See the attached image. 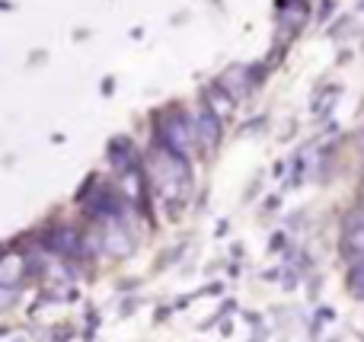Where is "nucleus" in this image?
Returning <instances> with one entry per match:
<instances>
[{
  "label": "nucleus",
  "mask_w": 364,
  "mask_h": 342,
  "mask_svg": "<svg viewBox=\"0 0 364 342\" xmlns=\"http://www.w3.org/2000/svg\"><path fill=\"white\" fill-rule=\"evenodd\" d=\"M355 292H361L364 294V262H361V269H358V272H355Z\"/></svg>",
  "instance_id": "1"
}]
</instances>
